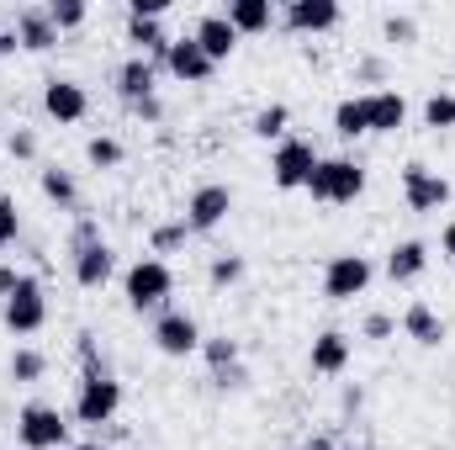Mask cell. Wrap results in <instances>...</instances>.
<instances>
[{
  "mask_svg": "<svg viewBox=\"0 0 455 450\" xmlns=\"http://www.w3.org/2000/svg\"><path fill=\"white\" fill-rule=\"evenodd\" d=\"M122 297H127V308L132 313H164L170 308V297H175V270H170V260H154V254H143V260H132L127 270H122Z\"/></svg>",
  "mask_w": 455,
  "mask_h": 450,
  "instance_id": "cell-1",
  "label": "cell"
},
{
  "mask_svg": "<svg viewBox=\"0 0 455 450\" xmlns=\"http://www.w3.org/2000/svg\"><path fill=\"white\" fill-rule=\"evenodd\" d=\"M307 197L313 202H323V207H344V202H360L365 197V165L360 159H318V170H313V181H307Z\"/></svg>",
  "mask_w": 455,
  "mask_h": 450,
  "instance_id": "cell-2",
  "label": "cell"
},
{
  "mask_svg": "<svg viewBox=\"0 0 455 450\" xmlns=\"http://www.w3.org/2000/svg\"><path fill=\"white\" fill-rule=\"evenodd\" d=\"M116 408H122V382H116L107 366H91L80 376V392H75V419L91 424V430H101V424L116 419Z\"/></svg>",
  "mask_w": 455,
  "mask_h": 450,
  "instance_id": "cell-3",
  "label": "cell"
},
{
  "mask_svg": "<svg viewBox=\"0 0 455 450\" xmlns=\"http://www.w3.org/2000/svg\"><path fill=\"white\" fill-rule=\"evenodd\" d=\"M0 324H5L16 339L37 334V329L48 324V297H43V281H37V276H27V270H21L16 292L0 302Z\"/></svg>",
  "mask_w": 455,
  "mask_h": 450,
  "instance_id": "cell-4",
  "label": "cell"
},
{
  "mask_svg": "<svg viewBox=\"0 0 455 450\" xmlns=\"http://www.w3.org/2000/svg\"><path fill=\"white\" fill-rule=\"evenodd\" d=\"M16 440L21 450H69V419L53 403H27L16 414Z\"/></svg>",
  "mask_w": 455,
  "mask_h": 450,
  "instance_id": "cell-5",
  "label": "cell"
},
{
  "mask_svg": "<svg viewBox=\"0 0 455 450\" xmlns=\"http://www.w3.org/2000/svg\"><path fill=\"white\" fill-rule=\"evenodd\" d=\"M318 149H313V138H281L275 143V154H270V181L281 186V191H307V181H313V170H318Z\"/></svg>",
  "mask_w": 455,
  "mask_h": 450,
  "instance_id": "cell-6",
  "label": "cell"
},
{
  "mask_svg": "<svg viewBox=\"0 0 455 450\" xmlns=\"http://www.w3.org/2000/svg\"><path fill=\"white\" fill-rule=\"evenodd\" d=\"M202 324L186 313V308H164L154 318V350L170 355V360H186V355H202Z\"/></svg>",
  "mask_w": 455,
  "mask_h": 450,
  "instance_id": "cell-7",
  "label": "cell"
},
{
  "mask_svg": "<svg viewBox=\"0 0 455 450\" xmlns=\"http://www.w3.org/2000/svg\"><path fill=\"white\" fill-rule=\"evenodd\" d=\"M371 281H376V265H371L365 254H334V260L323 265V297H329V302H355V297H365Z\"/></svg>",
  "mask_w": 455,
  "mask_h": 450,
  "instance_id": "cell-8",
  "label": "cell"
},
{
  "mask_svg": "<svg viewBox=\"0 0 455 450\" xmlns=\"http://www.w3.org/2000/svg\"><path fill=\"white\" fill-rule=\"evenodd\" d=\"M228 213H233V191H228L223 181H202L191 197H186V228L191 233H218L228 223Z\"/></svg>",
  "mask_w": 455,
  "mask_h": 450,
  "instance_id": "cell-9",
  "label": "cell"
},
{
  "mask_svg": "<svg viewBox=\"0 0 455 450\" xmlns=\"http://www.w3.org/2000/svg\"><path fill=\"white\" fill-rule=\"evenodd\" d=\"M43 117H48V122H59V127L85 122V117H91V91H85L80 80H69V75L43 80Z\"/></svg>",
  "mask_w": 455,
  "mask_h": 450,
  "instance_id": "cell-10",
  "label": "cell"
},
{
  "mask_svg": "<svg viewBox=\"0 0 455 450\" xmlns=\"http://www.w3.org/2000/svg\"><path fill=\"white\" fill-rule=\"evenodd\" d=\"M403 202H408V213H440L451 202V181L429 165H408L403 170Z\"/></svg>",
  "mask_w": 455,
  "mask_h": 450,
  "instance_id": "cell-11",
  "label": "cell"
},
{
  "mask_svg": "<svg viewBox=\"0 0 455 450\" xmlns=\"http://www.w3.org/2000/svg\"><path fill=\"white\" fill-rule=\"evenodd\" d=\"M159 69H164V75H175L180 85H207L218 64H212V59L202 53V43L186 32V37H170V53H164V64H159Z\"/></svg>",
  "mask_w": 455,
  "mask_h": 450,
  "instance_id": "cell-12",
  "label": "cell"
},
{
  "mask_svg": "<svg viewBox=\"0 0 455 450\" xmlns=\"http://www.w3.org/2000/svg\"><path fill=\"white\" fill-rule=\"evenodd\" d=\"M281 21L291 32H302V37H318V32H334L339 27L344 11H339V0H286Z\"/></svg>",
  "mask_w": 455,
  "mask_h": 450,
  "instance_id": "cell-13",
  "label": "cell"
},
{
  "mask_svg": "<svg viewBox=\"0 0 455 450\" xmlns=\"http://www.w3.org/2000/svg\"><path fill=\"white\" fill-rule=\"evenodd\" d=\"M191 37L202 43V53L212 59V64H228L233 53H238V32H233V21H228L223 11H207V16H196V27H191Z\"/></svg>",
  "mask_w": 455,
  "mask_h": 450,
  "instance_id": "cell-14",
  "label": "cell"
},
{
  "mask_svg": "<svg viewBox=\"0 0 455 450\" xmlns=\"http://www.w3.org/2000/svg\"><path fill=\"white\" fill-rule=\"evenodd\" d=\"M69 270H75V286H85V292H101V286L116 276L112 244H107V238H101V244H85L80 254H69Z\"/></svg>",
  "mask_w": 455,
  "mask_h": 450,
  "instance_id": "cell-15",
  "label": "cell"
},
{
  "mask_svg": "<svg viewBox=\"0 0 455 450\" xmlns=\"http://www.w3.org/2000/svg\"><path fill=\"white\" fill-rule=\"evenodd\" d=\"M11 32H16V43H21L27 53H48V48H59V32H53V21H48L43 5H16Z\"/></svg>",
  "mask_w": 455,
  "mask_h": 450,
  "instance_id": "cell-16",
  "label": "cell"
},
{
  "mask_svg": "<svg viewBox=\"0 0 455 450\" xmlns=\"http://www.w3.org/2000/svg\"><path fill=\"white\" fill-rule=\"evenodd\" d=\"M349 355H355V344L344 329H323V334L313 339V350H307V366L318 371V376H344L349 371Z\"/></svg>",
  "mask_w": 455,
  "mask_h": 450,
  "instance_id": "cell-17",
  "label": "cell"
},
{
  "mask_svg": "<svg viewBox=\"0 0 455 450\" xmlns=\"http://www.w3.org/2000/svg\"><path fill=\"white\" fill-rule=\"evenodd\" d=\"M159 64L154 59H143V53H132V59H122V69H116V96L132 107V101H143V96H159Z\"/></svg>",
  "mask_w": 455,
  "mask_h": 450,
  "instance_id": "cell-18",
  "label": "cell"
},
{
  "mask_svg": "<svg viewBox=\"0 0 455 450\" xmlns=\"http://www.w3.org/2000/svg\"><path fill=\"white\" fill-rule=\"evenodd\" d=\"M424 270H429V244H424V238L392 244V254H387V281H392V286H408V281H419Z\"/></svg>",
  "mask_w": 455,
  "mask_h": 450,
  "instance_id": "cell-19",
  "label": "cell"
},
{
  "mask_svg": "<svg viewBox=\"0 0 455 450\" xmlns=\"http://www.w3.org/2000/svg\"><path fill=\"white\" fill-rule=\"evenodd\" d=\"M223 16L233 21L238 37H259V32L275 27V5H270V0H228Z\"/></svg>",
  "mask_w": 455,
  "mask_h": 450,
  "instance_id": "cell-20",
  "label": "cell"
},
{
  "mask_svg": "<svg viewBox=\"0 0 455 450\" xmlns=\"http://www.w3.org/2000/svg\"><path fill=\"white\" fill-rule=\"evenodd\" d=\"M403 334L413 344H424V350H435V344H445V318L429 302H408L403 308Z\"/></svg>",
  "mask_w": 455,
  "mask_h": 450,
  "instance_id": "cell-21",
  "label": "cell"
},
{
  "mask_svg": "<svg viewBox=\"0 0 455 450\" xmlns=\"http://www.w3.org/2000/svg\"><path fill=\"white\" fill-rule=\"evenodd\" d=\"M37 191H43L59 213H75V207H80V181H75L69 170H59V165H43V170H37Z\"/></svg>",
  "mask_w": 455,
  "mask_h": 450,
  "instance_id": "cell-22",
  "label": "cell"
},
{
  "mask_svg": "<svg viewBox=\"0 0 455 450\" xmlns=\"http://www.w3.org/2000/svg\"><path fill=\"white\" fill-rule=\"evenodd\" d=\"M365 112H371V133H397L408 122V101H403V91H371Z\"/></svg>",
  "mask_w": 455,
  "mask_h": 450,
  "instance_id": "cell-23",
  "label": "cell"
},
{
  "mask_svg": "<svg viewBox=\"0 0 455 450\" xmlns=\"http://www.w3.org/2000/svg\"><path fill=\"white\" fill-rule=\"evenodd\" d=\"M5 371H11V382H16V387H32V382H43V376H48V355H43L37 344H16V350H11V360H5Z\"/></svg>",
  "mask_w": 455,
  "mask_h": 450,
  "instance_id": "cell-24",
  "label": "cell"
},
{
  "mask_svg": "<svg viewBox=\"0 0 455 450\" xmlns=\"http://www.w3.org/2000/svg\"><path fill=\"white\" fill-rule=\"evenodd\" d=\"M334 133H339L344 143H355V138H365V133H371V112H365V96H344L339 107H334Z\"/></svg>",
  "mask_w": 455,
  "mask_h": 450,
  "instance_id": "cell-25",
  "label": "cell"
},
{
  "mask_svg": "<svg viewBox=\"0 0 455 450\" xmlns=\"http://www.w3.org/2000/svg\"><path fill=\"white\" fill-rule=\"evenodd\" d=\"M286 127H291V107H281V101H270V107H259V112L249 117V133L265 138V143H281Z\"/></svg>",
  "mask_w": 455,
  "mask_h": 450,
  "instance_id": "cell-26",
  "label": "cell"
},
{
  "mask_svg": "<svg viewBox=\"0 0 455 450\" xmlns=\"http://www.w3.org/2000/svg\"><path fill=\"white\" fill-rule=\"evenodd\" d=\"M43 11H48V21H53L59 37H64V32H80V27L91 21V5H85V0H48Z\"/></svg>",
  "mask_w": 455,
  "mask_h": 450,
  "instance_id": "cell-27",
  "label": "cell"
},
{
  "mask_svg": "<svg viewBox=\"0 0 455 450\" xmlns=\"http://www.w3.org/2000/svg\"><path fill=\"white\" fill-rule=\"evenodd\" d=\"M122 159H127V149H122V138H112V133H96L85 143V165L91 170H116Z\"/></svg>",
  "mask_w": 455,
  "mask_h": 450,
  "instance_id": "cell-28",
  "label": "cell"
},
{
  "mask_svg": "<svg viewBox=\"0 0 455 450\" xmlns=\"http://www.w3.org/2000/svg\"><path fill=\"white\" fill-rule=\"evenodd\" d=\"M186 238H191V228H186V218H175V223H159L148 233V249H154V260H164V254H180Z\"/></svg>",
  "mask_w": 455,
  "mask_h": 450,
  "instance_id": "cell-29",
  "label": "cell"
},
{
  "mask_svg": "<svg viewBox=\"0 0 455 450\" xmlns=\"http://www.w3.org/2000/svg\"><path fill=\"white\" fill-rule=\"evenodd\" d=\"M238 355H243V350H238V339H228V334L202 339V360L212 366V376H218V371H228V366H238Z\"/></svg>",
  "mask_w": 455,
  "mask_h": 450,
  "instance_id": "cell-30",
  "label": "cell"
},
{
  "mask_svg": "<svg viewBox=\"0 0 455 450\" xmlns=\"http://www.w3.org/2000/svg\"><path fill=\"white\" fill-rule=\"evenodd\" d=\"M243 254H212V265H207V281L218 286V292H228V286H238L243 281Z\"/></svg>",
  "mask_w": 455,
  "mask_h": 450,
  "instance_id": "cell-31",
  "label": "cell"
},
{
  "mask_svg": "<svg viewBox=\"0 0 455 450\" xmlns=\"http://www.w3.org/2000/svg\"><path fill=\"white\" fill-rule=\"evenodd\" d=\"M424 127H435V133L455 127V96L451 91H435V96L424 101Z\"/></svg>",
  "mask_w": 455,
  "mask_h": 450,
  "instance_id": "cell-32",
  "label": "cell"
},
{
  "mask_svg": "<svg viewBox=\"0 0 455 450\" xmlns=\"http://www.w3.org/2000/svg\"><path fill=\"white\" fill-rule=\"evenodd\" d=\"M16 238H21V207L16 197L0 191V249H16Z\"/></svg>",
  "mask_w": 455,
  "mask_h": 450,
  "instance_id": "cell-33",
  "label": "cell"
},
{
  "mask_svg": "<svg viewBox=\"0 0 455 450\" xmlns=\"http://www.w3.org/2000/svg\"><path fill=\"white\" fill-rule=\"evenodd\" d=\"M381 37H387V43H397V48H408V43H419V21H413V16H403V11H392V16L381 21Z\"/></svg>",
  "mask_w": 455,
  "mask_h": 450,
  "instance_id": "cell-34",
  "label": "cell"
},
{
  "mask_svg": "<svg viewBox=\"0 0 455 450\" xmlns=\"http://www.w3.org/2000/svg\"><path fill=\"white\" fill-rule=\"evenodd\" d=\"M392 334H397V318H392V313H365L360 339H376V344H381V339H392Z\"/></svg>",
  "mask_w": 455,
  "mask_h": 450,
  "instance_id": "cell-35",
  "label": "cell"
},
{
  "mask_svg": "<svg viewBox=\"0 0 455 450\" xmlns=\"http://www.w3.org/2000/svg\"><path fill=\"white\" fill-rule=\"evenodd\" d=\"M85 244H101V223L80 213V223H75V233H69V254H80Z\"/></svg>",
  "mask_w": 455,
  "mask_h": 450,
  "instance_id": "cell-36",
  "label": "cell"
},
{
  "mask_svg": "<svg viewBox=\"0 0 455 450\" xmlns=\"http://www.w3.org/2000/svg\"><path fill=\"white\" fill-rule=\"evenodd\" d=\"M5 149H11V159H37V133H32V127H16V133L5 138Z\"/></svg>",
  "mask_w": 455,
  "mask_h": 450,
  "instance_id": "cell-37",
  "label": "cell"
},
{
  "mask_svg": "<svg viewBox=\"0 0 455 450\" xmlns=\"http://www.w3.org/2000/svg\"><path fill=\"white\" fill-rule=\"evenodd\" d=\"M75 350H80L85 371H91V366H101V350H96V334H91V329H80V334H75Z\"/></svg>",
  "mask_w": 455,
  "mask_h": 450,
  "instance_id": "cell-38",
  "label": "cell"
},
{
  "mask_svg": "<svg viewBox=\"0 0 455 450\" xmlns=\"http://www.w3.org/2000/svg\"><path fill=\"white\" fill-rule=\"evenodd\" d=\"M164 11H170V0H127V16H154V21H164Z\"/></svg>",
  "mask_w": 455,
  "mask_h": 450,
  "instance_id": "cell-39",
  "label": "cell"
},
{
  "mask_svg": "<svg viewBox=\"0 0 455 450\" xmlns=\"http://www.w3.org/2000/svg\"><path fill=\"white\" fill-rule=\"evenodd\" d=\"M127 112L138 117V122H159V117H164V101H159V96H143V101H132Z\"/></svg>",
  "mask_w": 455,
  "mask_h": 450,
  "instance_id": "cell-40",
  "label": "cell"
},
{
  "mask_svg": "<svg viewBox=\"0 0 455 450\" xmlns=\"http://www.w3.org/2000/svg\"><path fill=\"white\" fill-rule=\"evenodd\" d=\"M212 382H218V387H223V392H238V387H243V382H249V371H243V366H228V371H218V376H212Z\"/></svg>",
  "mask_w": 455,
  "mask_h": 450,
  "instance_id": "cell-41",
  "label": "cell"
},
{
  "mask_svg": "<svg viewBox=\"0 0 455 450\" xmlns=\"http://www.w3.org/2000/svg\"><path fill=\"white\" fill-rule=\"evenodd\" d=\"M16 281H21V270H16V265H0V302L16 292Z\"/></svg>",
  "mask_w": 455,
  "mask_h": 450,
  "instance_id": "cell-42",
  "label": "cell"
},
{
  "mask_svg": "<svg viewBox=\"0 0 455 450\" xmlns=\"http://www.w3.org/2000/svg\"><path fill=\"white\" fill-rule=\"evenodd\" d=\"M440 249H445V260L455 265V218H451L445 228H440Z\"/></svg>",
  "mask_w": 455,
  "mask_h": 450,
  "instance_id": "cell-43",
  "label": "cell"
},
{
  "mask_svg": "<svg viewBox=\"0 0 455 450\" xmlns=\"http://www.w3.org/2000/svg\"><path fill=\"white\" fill-rule=\"evenodd\" d=\"M381 75H387L381 59H360V80H381Z\"/></svg>",
  "mask_w": 455,
  "mask_h": 450,
  "instance_id": "cell-44",
  "label": "cell"
},
{
  "mask_svg": "<svg viewBox=\"0 0 455 450\" xmlns=\"http://www.w3.org/2000/svg\"><path fill=\"white\" fill-rule=\"evenodd\" d=\"M302 450H334V440H329V435H318V440H307Z\"/></svg>",
  "mask_w": 455,
  "mask_h": 450,
  "instance_id": "cell-45",
  "label": "cell"
},
{
  "mask_svg": "<svg viewBox=\"0 0 455 450\" xmlns=\"http://www.w3.org/2000/svg\"><path fill=\"white\" fill-rule=\"evenodd\" d=\"M69 450H107L101 440H80V446H69Z\"/></svg>",
  "mask_w": 455,
  "mask_h": 450,
  "instance_id": "cell-46",
  "label": "cell"
},
{
  "mask_svg": "<svg viewBox=\"0 0 455 450\" xmlns=\"http://www.w3.org/2000/svg\"><path fill=\"white\" fill-rule=\"evenodd\" d=\"M0 37H5V21H0Z\"/></svg>",
  "mask_w": 455,
  "mask_h": 450,
  "instance_id": "cell-47",
  "label": "cell"
},
{
  "mask_svg": "<svg viewBox=\"0 0 455 450\" xmlns=\"http://www.w3.org/2000/svg\"><path fill=\"white\" fill-rule=\"evenodd\" d=\"M0 64H5V59H0Z\"/></svg>",
  "mask_w": 455,
  "mask_h": 450,
  "instance_id": "cell-48",
  "label": "cell"
}]
</instances>
